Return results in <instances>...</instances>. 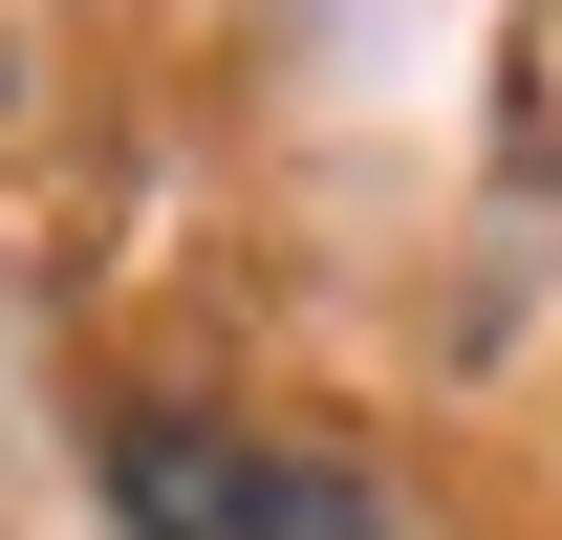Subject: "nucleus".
Segmentation results:
<instances>
[{
  "label": "nucleus",
  "mask_w": 562,
  "mask_h": 540,
  "mask_svg": "<svg viewBox=\"0 0 562 540\" xmlns=\"http://www.w3.org/2000/svg\"><path fill=\"white\" fill-rule=\"evenodd\" d=\"M109 519L131 540H390L347 475H303L281 432H195V410H131L109 432Z\"/></svg>",
  "instance_id": "f257e3e1"
}]
</instances>
